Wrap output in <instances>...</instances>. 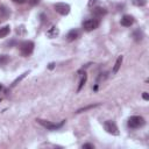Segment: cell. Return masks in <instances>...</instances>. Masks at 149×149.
<instances>
[{
    "label": "cell",
    "mask_w": 149,
    "mask_h": 149,
    "mask_svg": "<svg viewBox=\"0 0 149 149\" xmlns=\"http://www.w3.org/2000/svg\"><path fill=\"white\" fill-rule=\"evenodd\" d=\"M54 8L55 10L61 14V15H68L70 13V5L69 3H65V2H57L54 5Z\"/></svg>",
    "instance_id": "obj_5"
},
{
    "label": "cell",
    "mask_w": 149,
    "mask_h": 149,
    "mask_svg": "<svg viewBox=\"0 0 149 149\" xmlns=\"http://www.w3.org/2000/svg\"><path fill=\"white\" fill-rule=\"evenodd\" d=\"M28 73H29V71H26V72H23L22 74H20V77H17V78H16V79H15V80L12 83L10 87H14V86H16V85H17V84H19V83H20V81H21V80H22V79H23V78H24V77H26Z\"/></svg>",
    "instance_id": "obj_15"
},
{
    "label": "cell",
    "mask_w": 149,
    "mask_h": 149,
    "mask_svg": "<svg viewBox=\"0 0 149 149\" xmlns=\"http://www.w3.org/2000/svg\"><path fill=\"white\" fill-rule=\"evenodd\" d=\"M9 31H10V27L9 26H5V27L0 28V38L6 37L9 34Z\"/></svg>",
    "instance_id": "obj_13"
},
{
    "label": "cell",
    "mask_w": 149,
    "mask_h": 149,
    "mask_svg": "<svg viewBox=\"0 0 149 149\" xmlns=\"http://www.w3.org/2000/svg\"><path fill=\"white\" fill-rule=\"evenodd\" d=\"M100 0H88V3H87V6L90 7V8H93V7H95L97 5H98V2H99Z\"/></svg>",
    "instance_id": "obj_19"
},
{
    "label": "cell",
    "mask_w": 149,
    "mask_h": 149,
    "mask_svg": "<svg viewBox=\"0 0 149 149\" xmlns=\"http://www.w3.org/2000/svg\"><path fill=\"white\" fill-rule=\"evenodd\" d=\"M147 2H148V0H132V3L136 7H143L147 5Z\"/></svg>",
    "instance_id": "obj_16"
},
{
    "label": "cell",
    "mask_w": 149,
    "mask_h": 149,
    "mask_svg": "<svg viewBox=\"0 0 149 149\" xmlns=\"http://www.w3.org/2000/svg\"><path fill=\"white\" fill-rule=\"evenodd\" d=\"M59 35V29L56 27V26H51L48 30H47V36L49 38H54V37H57Z\"/></svg>",
    "instance_id": "obj_9"
},
{
    "label": "cell",
    "mask_w": 149,
    "mask_h": 149,
    "mask_svg": "<svg viewBox=\"0 0 149 149\" xmlns=\"http://www.w3.org/2000/svg\"><path fill=\"white\" fill-rule=\"evenodd\" d=\"M78 36H79L78 29H71V30L68 33V35H66V40H68L69 42H71V41H74L76 38H78Z\"/></svg>",
    "instance_id": "obj_10"
},
{
    "label": "cell",
    "mask_w": 149,
    "mask_h": 149,
    "mask_svg": "<svg viewBox=\"0 0 149 149\" xmlns=\"http://www.w3.org/2000/svg\"><path fill=\"white\" fill-rule=\"evenodd\" d=\"M0 22H1V21H0Z\"/></svg>",
    "instance_id": "obj_26"
},
{
    "label": "cell",
    "mask_w": 149,
    "mask_h": 149,
    "mask_svg": "<svg viewBox=\"0 0 149 149\" xmlns=\"http://www.w3.org/2000/svg\"><path fill=\"white\" fill-rule=\"evenodd\" d=\"M120 23H121L123 27H130V26L134 23V17H133L132 15L126 14V15H123V16L121 17Z\"/></svg>",
    "instance_id": "obj_7"
},
{
    "label": "cell",
    "mask_w": 149,
    "mask_h": 149,
    "mask_svg": "<svg viewBox=\"0 0 149 149\" xmlns=\"http://www.w3.org/2000/svg\"><path fill=\"white\" fill-rule=\"evenodd\" d=\"M104 128L111 135H115V136L119 135V129H118V126H116V123L114 121H111V120L105 121L104 122Z\"/></svg>",
    "instance_id": "obj_4"
},
{
    "label": "cell",
    "mask_w": 149,
    "mask_h": 149,
    "mask_svg": "<svg viewBox=\"0 0 149 149\" xmlns=\"http://www.w3.org/2000/svg\"><path fill=\"white\" fill-rule=\"evenodd\" d=\"M34 51V42L31 41H23L20 44V52L23 57H28Z\"/></svg>",
    "instance_id": "obj_1"
},
{
    "label": "cell",
    "mask_w": 149,
    "mask_h": 149,
    "mask_svg": "<svg viewBox=\"0 0 149 149\" xmlns=\"http://www.w3.org/2000/svg\"><path fill=\"white\" fill-rule=\"evenodd\" d=\"M2 95H3V87H2V85H0V101L2 99Z\"/></svg>",
    "instance_id": "obj_22"
},
{
    "label": "cell",
    "mask_w": 149,
    "mask_h": 149,
    "mask_svg": "<svg viewBox=\"0 0 149 149\" xmlns=\"http://www.w3.org/2000/svg\"><path fill=\"white\" fill-rule=\"evenodd\" d=\"M146 123L144 119L142 116H139V115H134V116H130L128 119V126L133 129H136V128H141L143 127Z\"/></svg>",
    "instance_id": "obj_2"
},
{
    "label": "cell",
    "mask_w": 149,
    "mask_h": 149,
    "mask_svg": "<svg viewBox=\"0 0 149 149\" xmlns=\"http://www.w3.org/2000/svg\"><path fill=\"white\" fill-rule=\"evenodd\" d=\"M36 121H37L41 126L45 127V128L49 129V130L58 129V128H61V127L64 125V122H65V120H63V121H61L59 123H54V122H50V121H48V120H43V119H37Z\"/></svg>",
    "instance_id": "obj_3"
},
{
    "label": "cell",
    "mask_w": 149,
    "mask_h": 149,
    "mask_svg": "<svg viewBox=\"0 0 149 149\" xmlns=\"http://www.w3.org/2000/svg\"><path fill=\"white\" fill-rule=\"evenodd\" d=\"M122 56H119L118 58H116V62H115V64H114V66H113V70H112V72L113 73H116L118 71H119V69H120V66H121V63H122Z\"/></svg>",
    "instance_id": "obj_12"
},
{
    "label": "cell",
    "mask_w": 149,
    "mask_h": 149,
    "mask_svg": "<svg viewBox=\"0 0 149 149\" xmlns=\"http://www.w3.org/2000/svg\"><path fill=\"white\" fill-rule=\"evenodd\" d=\"M13 1H14V2H19V3H23L26 0H13Z\"/></svg>",
    "instance_id": "obj_23"
},
{
    "label": "cell",
    "mask_w": 149,
    "mask_h": 149,
    "mask_svg": "<svg viewBox=\"0 0 149 149\" xmlns=\"http://www.w3.org/2000/svg\"><path fill=\"white\" fill-rule=\"evenodd\" d=\"M92 13H93L94 16H97V17H101V16H104V15L107 14V10H106V8H104V7L95 6V7H93Z\"/></svg>",
    "instance_id": "obj_8"
},
{
    "label": "cell",
    "mask_w": 149,
    "mask_h": 149,
    "mask_svg": "<svg viewBox=\"0 0 149 149\" xmlns=\"http://www.w3.org/2000/svg\"><path fill=\"white\" fill-rule=\"evenodd\" d=\"M83 148H84V149H86V148L94 149V146H93V144H91V143H85V144H83Z\"/></svg>",
    "instance_id": "obj_20"
},
{
    "label": "cell",
    "mask_w": 149,
    "mask_h": 149,
    "mask_svg": "<svg viewBox=\"0 0 149 149\" xmlns=\"http://www.w3.org/2000/svg\"><path fill=\"white\" fill-rule=\"evenodd\" d=\"M99 26V21L97 19H87L83 22V28L84 30L86 31H91V30H94L97 29Z\"/></svg>",
    "instance_id": "obj_6"
},
{
    "label": "cell",
    "mask_w": 149,
    "mask_h": 149,
    "mask_svg": "<svg viewBox=\"0 0 149 149\" xmlns=\"http://www.w3.org/2000/svg\"><path fill=\"white\" fill-rule=\"evenodd\" d=\"M33 1H35V2H36V1H37V0H33Z\"/></svg>",
    "instance_id": "obj_25"
},
{
    "label": "cell",
    "mask_w": 149,
    "mask_h": 149,
    "mask_svg": "<svg viewBox=\"0 0 149 149\" xmlns=\"http://www.w3.org/2000/svg\"><path fill=\"white\" fill-rule=\"evenodd\" d=\"M9 62V57L7 55H0V65H6Z\"/></svg>",
    "instance_id": "obj_17"
},
{
    "label": "cell",
    "mask_w": 149,
    "mask_h": 149,
    "mask_svg": "<svg viewBox=\"0 0 149 149\" xmlns=\"http://www.w3.org/2000/svg\"><path fill=\"white\" fill-rule=\"evenodd\" d=\"M142 98H143L144 100H149V95H148V92H143V94H142Z\"/></svg>",
    "instance_id": "obj_21"
},
{
    "label": "cell",
    "mask_w": 149,
    "mask_h": 149,
    "mask_svg": "<svg viewBox=\"0 0 149 149\" xmlns=\"http://www.w3.org/2000/svg\"><path fill=\"white\" fill-rule=\"evenodd\" d=\"M133 37H134V40H135L136 42H140V41L142 40V37H143V33H142L140 29H136V30L133 33Z\"/></svg>",
    "instance_id": "obj_14"
},
{
    "label": "cell",
    "mask_w": 149,
    "mask_h": 149,
    "mask_svg": "<svg viewBox=\"0 0 149 149\" xmlns=\"http://www.w3.org/2000/svg\"><path fill=\"white\" fill-rule=\"evenodd\" d=\"M86 80H87V74H86V72H84V73H81V76H80V80H79V85H78L77 92H79V91L83 88V86L85 85Z\"/></svg>",
    "instance_id": "obj_11"
},
{
    "label": "cell",
    "mask_w": 149,
    "mask_h": 149,
    "mask_svg": "<svg viewBox=\"0 0 149 149\" xmlns=\"http://www.w3.org/2000/svg\"><path fill=\"white\" fill-rule=\"evenodd\" d=\"M54 65H55L54 63H50V64H49V69H50V70H51V69H54Z\"/></svg>",
    "instance_id": "obj_24"
},
{
    "label": "cell",
    "mask_w": 149,
    "mask_h": 149,
    "mask_svg": "<svg viewBox=\"0 0 149 149\" xmlns=\"http://www.w3.org/2000/svg\"><path fill=\"white\" fill-rule=\"evenodd\" d=\"M97 106H99L98 104H94V105H88V106H86V107H83V108H79L76 113H81V112H86L87 109H91V108H94V107H97Z\"/></svg>",
    "instance_id": "obj_18"
}]
</instances>
